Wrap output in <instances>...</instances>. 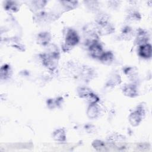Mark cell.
I'll return each mask as SVG.
<instances>
[{
  "instance_id": "6da1fadb",
  "label": "cell",
  "mask_w": 152,
  "mask_h": 152,
  "mask_svg": "<svg viewBox=\"0 0 152 152\" xmlns=\"http://www.w3.org/2000/svg\"><path fill=\"white\" fill-rule=\"evenodd\" d=\"M80 41V37L77 31L73 28L68 29L65 42L62 45V50L65 52H67L71 50L75 45H77Z\"/></svg>"
},
{
  "instance_id": "7a4b0ae2",
  "label": "cell",
  "mask_w": 152,
  "mask_h": 152,
  "mask_svg": "<svg viewBox=\"0 0 152 152\" xmlns=\"http://www.w3.org/2000/svg\"><path fill=\"white\" fill-rule=\"evenodd\" d=\"M145 115V110L142 105L139 104L135 110L130 113L128 120L132 126H137L142 121Z\"/></svg>"
},
{
  "instance_id": "3957f363",
  "label": "cell",
  "mask_w": 152,
  "mask_h": 152,
  "mask_svg": "<svg viewBox=\"0 0 152 152\" xmlns=\"http://www.w3.org/2000/svg\"><path fill=\"white\" fill-rule=\"evenodd\" d=\"M55 14L52 12H46L45 11H39L33 17V20L38 24H43L52 21L53 19H56Z\"/></svg>"
},
{
  "instance_id": "277c9868",
  "label": "cell",
  "mask_w": 152,
  "mask_h": 152,
  "mask_svg": "<svg viewBox=\"0 0 152 152\" xmlns=\"http://www.w3.org/2000/svg\"><path fill=\"white\" fill-rule=\"evenodd\" d=\"M43 65L50 71L54 72L57 66V60L50 56L47 53H43L39 55Z\"/></svg>"
},
{
  "instance_id": "5b68a950",
  "label": "cell",
  "mask_w": 152,
  "mask_h": 152,
  "mask_svg": "<svg viewBox=\"0 0 152 152\" xmlns=\"http://www.w3.org/2000/svg\"><path fill=\"white\" fill-rule=\"evenodd\" d=\"M107 141L110 145L118 148H124L125 147V138L122 135L117 134L111 135L107 138Z\"/></svg>"
},
{
  "instance_id": "8992f818",
  "label": "cell",
  "mask_w": 152,
  "mask_h": 152,
  "mask_svg": "<svg viewBox=\"0 0 152 152\" xmlns=\"http://www.w3.org/2000/svg\"><path fill=\"white\" fill-rule=\"evenodd\" d=\"M88 50L90 55L92 57L97 59H99L104 52L102 45L99 41H96L89 45Z\"/></svg>"
},
{
  "instance_id": "52a82bcc",
  "label": "cell",
  "mask_w": 152,
  "mask_h": 152,
  "mask_svg": "<svg viewBox=\"0 0 152 152\" xmlns=\"http://www.w3.org/2000/svg\"><path fill=\"white\" fill-rule=\"evenodd\" d=\"M149 40V35L148 32L144 29L139 28L137 30L136 37L135 39V44L138 46H141L148 43Z\"/></svg>"
},
{
  "instance_id": "ba28073f",
  "label": "cell",
  "mask_w": 152,
  "mask_h": 152,
  "mask_svg": "<svg viewBox=\"0 0 152 152\" xmlns=\"http://www.w3.org/2000/svg\"><path fill=\"white\" fill-rule=\"evenodd\" d=\"M115 30V26L110 22L100 26H97V33L100 36H106L112 34Z\"/></svg>"
},
{
  "instance_id": "9c48e42d",
  "label": "cell",
  "mask_w": 152,
  "mask_h": 152,
  "mask_svg": "<svg viewBox=\"0 0 152 152\" xmlns=\"http://www.w3.org/2000/svg\"><path fill=\"white\" fill-rule=\"evenodd\" d=\"M122 92L125 96L131 98L135 97L138 94L137 87L134 84H125L122 87Z\"/></svg>"
},
{
  "instance_id": "30bf717a",
  "label": "cell",
  "mask_w": 152,
  "mask_h": 152,
  "mask_svg": "<svg viewBox=\"0 0 152 152\" xmlns=\"http://www.w3.org/2000/svg\"><path fill=\"white\" fill-rule=\"evenodd\" d=\"M79 73L82 78L86 81H89L92 80L94 77V71L90 67L84 66L80 68Z\"/></svg>"
},
{
  "instance_id": "8fae6325",
  "label": "cell",
  "mask_w": 152,
  "mask_h": 152,
  "mask_svg": "<svg viewBox=\"0 0 152 152\" xmlns=\"http://www.w3.org/2000/svg\"><path fill=\"white\" fill-rule=\"evenodd\" d=\"M52 39L51 34L48 31H42L37 36V42L42 46H47L49 44Z\"/></svg>"
},
{
  "instance_id": "7c38bea8",
  "label": "cell",
  "mask_w": 152,
  "mask_h": 152,
  "mask_svg": "<svg viewBox=\"0 0 152 152\" xmlns=\"http://www.w3.org/2000/svg\"><path fill=\"white\" fill-rule=\"evenodd\" d=\"M100 113V109L97 103L89 104L87 110V115L88 118L93 119L97 118Z\"/></svg>"
},
{
  "instance_id": "4fadbf2b",
  "label": "cell",
  "mask_w": 152,
  "mask_h": 152,
  "mask_svg": "<svg viewBox=\"0 0 152 152\" xmlns=\"http://www.w3.org/2000/svg\"><path fill=\"white\" fill-rule=\"evenodd\" d=\"M121 81V75L117 73H113L109 77L106 83V86L107 87H114L120 84Z\"/></svg>"
},
{
  "instance_id": "5bb4252c",
  "label": "cell",
  "mask_w": 152,
  "mask_h": 152,
  "mask_svg": "<svg viewBox=\"0 0 152 152\" xmlns=\"http://www.w3.org/2000/svg\"><path fill=\"white\" fill-rule=\"evenodd\" d=\"M139 55L141 57L145 59L150 58L152 55V49L151 45L149 43H147L140 46Z\"/></svg>"
},
{
  "instance_id": "9a60e30c",
  "label": "cell",
  "mask_w": 152,
  "mask_h": 152,
  "mask_svg": "<svg viewBox=\"0 0 152 152\" xmlns=\"http://www.w3.org/2000/svg\"><path fill=\"white\" fill-rule=\"evenodd\" d=\"M53 138L56 141L59 142H64L66 141V133L63 128H59L56 129L53 132Z\"/></svg>"
},
{
  "instance_id": "2e32d148",
  "label": "cell",
  "mask_w": 152,
  "mask_h": 152,
  "mask_svg": "<svg viewBox=\"0 0 152 152\" xmlns=\"http://www.w3.org/2000/svg\"><path fill=\"white\" fill-rule=\"evenodd\" d=\"M12 75V69L8 64L3 65L0 68V76L1 80H7Z\"/></svg>"
},
{
  "instance_id": "e0dca14e",
  "label": "cell",
  "mask_w": 152,
  "mask_h": 152,
  "mask_svg": "<svg viewBox=\"0 0 152 152\" xmlns=\"http://www.w3.org/2000/svg\"><path fill=\"white\" fill-rule=\"evenodd\" d=\"M46 53H47L50 56L57 61L59 59L60 56L59 50L58 46L55 44H51L49 45L48 48V51Z\"/></svg>"
},
{
  "instance_id": "ac0fdd59",
  "label": "cell",
  "mask_w": 152,
  "mask_h": 152,
  "mask_svg": "<svg viewBox=\"0 0 152 152\" xmlns=\"http://www.w3.org/2000/svg\"><path fill=\"white\" fill-rule=\"evenodd\" d=\"M133 36H134V31L132 28L131 27L128 26H125L122 28L121 37L123 40H130L132 39Z\"/></svg>"
},
{
  "instance_id": "d6986e66",
  "label": "cell",
  "mask_w": 152,
  "mask_h": 152,
  "mask_svg": "<svg viewBox=\"0 0 152 152\" xmlns=\"http://www.w3.org/2000/svg\"><path fill=\"white\" fill-rule=\"evenodd\" d=\"M4 8L7 11L16 12L20 9V5L17 1H6L4 4Z\"/></svg>"
},
{
  "instance_id": "ffe728a7",
  "label": "cell",
  "mask_w": 152,
  "mask_h": 152,
  "mask_svg": "<svg viewBox=\"0 0 152 152\" xmlns=\"http://www.w3.org/2000/svg\"><path fill=\"white\" fill-rule=\"evenodd\" d=\"M141 15L140 13L136 10H131L126 15V20L128 22H137L141 20Z\"/></svg>"
},
{
  "instance_id": "44dd1931",
  "label": "cell",
  "mask_w": 152,
  "mask_h": 152,
  "mask_svg": "<svg viewBox=\"0 0 152 152\" xmlns=\"http://www.w3.org/2000/svg\"><path fill=\"white\" fill-rule=\"evenodd\" d=\"M99 59L103 64L109 65L114 59V55L110 51H104Z\"/></svg>"
},
{
  "instance_id": "7402d4cb",
  "label": "cell",
  "mask_w": 152,
  "mask_h": 152,
  "mask_svg": "<svg viewBox=\"0 0 152 152\" xmlns=\"http://www.w3.org/2000/svg\"><path fill=\"white\" fill-rule=\"evenodd\" d=\"M47 4V1L40 0V1H33L31 2L30 8L34 11H37L42 10Z\"/></svg>"
},
{
  "instance_id": "603a6c76",
  "label": "cell",
  "mask_w": 152,
  "mask_h": 152,
  "mask_svg": "<svg viewBox=\"0 0 152 152\" xmlns=\"http://www.w3.org/2000/svg\"><path fill=\"white\" fill-rule=\"evenodd\" d=\"M109 16L107 14L104 12L99 13L96 18V23L97 26H100L107 23H109Z\"/></svg>"
},
{
  "instance_id": "cb8c5ba5",
  "label": "cell",
  "mask_w": 152,
  "mask_h": 152,
  "mask_svg": "<svg viewBox=\"0 0 152 152\" xmlns=\"http://www.w3.org/2000/svg\"><path fill=\"white\" fill-rule=\"evenodd\" d=\"M60 3L65 10H72L75 8L78 4L77 1H61Z\"/></svg>"
},
{
  "instance_id": "d4e9b609",
  "label": "cell",
  "mask_w": 152,
  "mask_h": 152,
  "mask_svg": "<svg viewBox=\"0 0 152 152\" xmlns=\"http://www.w3.org/2000/svg\"><path fill=\"white\" fill-rule=\"evenodd\" d=\"M124 71L125 74L127 75L128 77H129V79L134 80L137 77L138 72L136 68L132 66H128L126 67Z\"/></svg>"
},
{
  "instance_id": "484cf974",
  "label": "cell",
  "mask_w": 152,
  "mask_h": 152,
  "mask_svg": "<svg viewBox=\"0 0 152 152\" xmlns=\"http://www.w3.org/2000/svg\"><path fill=\"white\" fill-rule=\"evenodd\" d=\"M93 93L91 89L86 87H80L77 89V93L81 98H87L90 94Z\"/></svg>"
},
{
  "instance_id": "4316f807",
  "label": "cell",
  "mask_w": 152,
  "mask_h": 152,
  "mask_svg": "<svg viewBox=\"0 0 152 152\" xmlns=\"http://www.w3.org/2000/svg\"><path fill=\"white\" fill-rule=\"evenodd\" d=\"M62 100H63V99L62 97H58L56 99H48L47 100V106L49 109H52L59 106L61 104Z\"/></svg>"
},
{
  "instance_id": "83f0119b",
  "label": "cell",
  "mask_w": 152,
  "mask_h": 152,
  "mask_svg": "<svg viewBox=\"0 0 152 152\" xmlns=\"http://www.w3.org/2000/svg\"><path fill=\"white\" fill-rule=\"evenodd\" d=\"M92 146L95 150L99 151H104L106 148L104 142L99 140H94L92 142Z\"/></svg>"
},
{
  "instance_id": "f1b7e54d",
  "label": "cell",
  "mask_w": 152,
  "mask_h": 152,
  "mask_svg": "<svg viewBox=\"0 0 152 152\" xmlns=\"http://www.w3.org/2000/svg\"><path fill=\"white\" fill-rule=\"evenodd\" d=\"M84 2L88 9L91 11H96L99 9V2L97 1H86Z\"/></svg>"
},
{
  "instance_id": "f546056e",
  "label": "cell",
  "mask_w": 152,
  "mask_h": 152,
  "mask_svg": "<svg viewBox=\"0 0 152 152\" xmlns=\"http://www.w3.org/2000/svg\"><path fill=\"white\" fill-rule=\"evenodd\" d=\"M87 99V100H88L89 104L97 103L100 100V99L98 97V96L96 95V94H94L93 92L91 93Z\"/></svg>"
},
{
  "instance_id": "4dcf8cb0",
  "label": "cell",
  "mask_w": 152,
  "mask_h": 152,
  "mask_svg": "<svg viewBox=\"0 0 152 152\" xmlns=\"http://www.w3.org/2000/svg\"><path fill=\"white\" fill-rule=\"evenodd\" d=\"M120 1H108V4H109V5L112 8H116L118 7L119 5L120 4Z\"/></svg>"
}]
</instances>
